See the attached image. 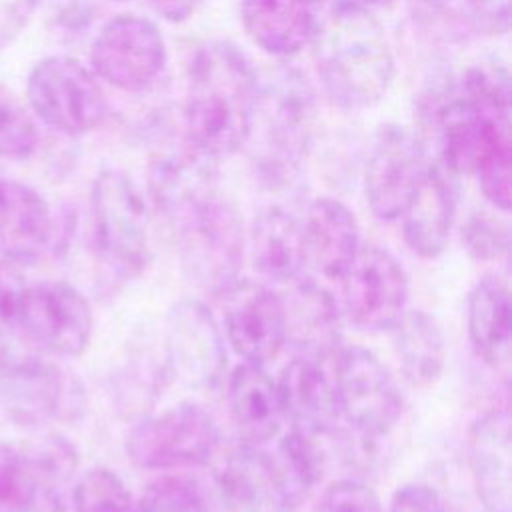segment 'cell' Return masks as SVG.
<instances>
[{
	"mask_svg": "<svg viewBox=\"0 0 512 512\" xmlns=\"http://www.w3.org/2000/svg\"><path fill=\"white\" fill-rule=\"evenodd\" d=\"M174 230L182 268L200 290L220 296L238 280L246 236L232 204L216 196Z\"/></svg>",
	"mask_w": 512,
	"mask_h": 512,
	"instance_id": "cell-7",
	"label": "cell"
},
{
	"mask_svg": "<svg viewBox=\"0 0 512 512\" xmlns=\"http://www.w3.org/2000/svg\"><path fill=\"white\" fill-rule=\"evenodd\" d=\"M36 6L38 0H0V50L22 34Z\"/></svg>",
	"mask_w": 512,
	"mask_h": 512,
	"instance_id": "cell-40",
	"label": "cell"
},
{
	"mask_svg": "<svg viewBox=\"0 0 512 512\" xmlns=\"http://www.w3.org/2000/svg\"><path fill=\"white\" fill-rule=\"evenodd\" d=\"M306 262L332 280H340L360 250V226L354 212L336 198L310 202L300 222Z\"/></svg>",
	"mask_w": 512,
	"mask_h": 512,
	"instance_id": "cell-25",
	"label": "cell"
},
{
	"mask_svg": "<svg viewBox=\"0 0 512 512\" xmlns=\"http://www.w3.org/2000/svg\"><path fill=\"white\" fill-rule=\"evenodd\" d=\"M220 298L224 332L234 352L258 366L274 360L286 344L282 298L252 280H236Z\"/></svg>",
	"mask_w": 512,
	"mask_h": 512,
	"instance_id": "cell-15",
	"label": "cell"
},
{
	"mask_svg": "<svg viewBox=\"0 0 512 512\" xmlns=\"http://www.w3.org/2000/svg\"><path fill=\"white\" fill-rule=\"evenodd\" d=\"M462 244L474 260L496 262L510 252V228L490 212H476L462 228Z\"/></svg>",
	"mask_w": 512,
	"mask_h": 512,
	"instance_id": "cell-36",
	"label": "cell"
},
{
	"mask_svg": "<svg viewBox=\"0 0 512 512\" xmlns=\"http://www.w3.org/2000/svg\"><path fill=\"white\" fill-rule=\"evenodd\" d=\"M26 106L34 118L64 136H82L108 116L96 74L66 54L40 58L26 78Z\"/></svg>",
	"mask_w": 512,
	"mask_h": 512,
	"instance_id": "cell-6",
	"label": "cell"
},
{
	"mask_svg": "<svg viewBox=\"0 0 512 512\" xmlns=\"http://www.w3.org/2000/svg\"><path fill=\"white\" fill-rule=\"evenodd\" d=\"M314 512H382L372 488L358 480H336L320 496Z\"/></svg>",
	"mask_w": 512,
	"mask_h": 512,
	"instance_id": "cell-37",
	"label": "cell"
},
{
	"mask_svg": "<svg viewBox=\"0 0 512 512\" xmlns=\"http://www.w3.org/2000/svg\"><path fill=\"white\" fill-rule=\"evenodd\" d=\"M356 2H360L362 6H366V8H382V6H388V4H392L394 0H356Z\"/></svg>",
	"mask_w": 512,
	"mask_h": 512,
	"instance_id": "cell-42",
	"label": "cell"
},
{
	"mask_svg": "<svg viewBox=\"0 0 512 512\" xmlns=\"http://www.w3.org/2000/svg\"><path fill=\"white\" fill-rule=\"evenodd\" d=\"M204 0H150L152 10L170 24L186 22Z\"/></svg>",
	"mask_w": 512,
	"mask_h": 512,
	"instance_id": "cell-41",
	"label": "cell"
},
{
	"mask_svg": "<svg viewBox=\"0 0 512 512\" xmlns=\"http://www.w3.org/2000/svg\"><path fill=\"white\" fill-rule=\"evenodd\" d=\"M428 166V146L418 132L396 122L382 124L364 174V194L374 216L380 220L400 218L418 192Z\"/></svg>",
	"mask_w": 512,
	"mask_h": 512,
	"instance_id": "cell-11",
	"label": "cell"
},
{
	"mask_svg": "<svg viewBox=\"0 0 512 512\" xmlns=\"http://www.w3.org/2000/svg\"><path fill=\"white\" fill-rule=\"evenodd\" d=\"M456 176L430 160L428 172L402 212V236L420 258H436L444 252L456 216Z\"/></svg>",
	"mask_w": 512,
	"mask_h": 512,
	"instance_id": "cell-20",
	"label": "cell"
},
{
	"mask_svg": "<svg viewBox=\"0 0 512 512\" xmlns=\"http://www.w3.org/2000/svg\"><path fill=\"white\" fill-rule=\"evenodd\" d=\"M168 50L156 22L140 14H118L94 36L90 70L106 84L140 92L164 70Z\"/></svg>",
	"mask_w": 512,
	"mask_h": 512,
	"instance_id": "cell-10",
	"label": "cell"
},
{
	"mask_svg": "<svg viewBox=\"0 0 512 512\" xmlns=\"http://www.w3.org/2000/svg\"><path fill=\"white\" fill-rule=\"evenodd\" d=\"M74 382L56 366L34 356H0V402L18 422L42 424L72 410Z\"/></svg>",
	"mask_w": 512,
	"mask_h": 512,
	"instance_id": "cell-17",
	"label": "cell"
},
{
	"mask_svg": "<svg viewBox=\"0 0 512 512\" xmlns=\"http://www.w3.org/2000/svg\"><path fill=\"white\" fill-rule=\"evenodd\" d=\"M148 198L156 214L178 228L216 198V160L186 142L156 154L148 166Z\"/></svg>",
	"mask_w": 512,
	"mask_h": 512,
	"instance_id": "cell-16",
	"label": "cell"
},
{
	"mask_svg": "<svg viewBox=\"0 0 512 512\" xmlns=\"http://www.w3.org/2000/svg\"><path fill=\"white\" fill-rule=\"evenodd\" d=\"M468 338L486 364L500 366L510 358L512 306L506 282L496 274H484L466 298Z\"/></svg>",
	"mask_w": 512,
	"mask_h": 512,
	"instance_id": "cell-26",
	"label": "cell"
},
{
	"mask_svg": "<svg viewBox=\"0 0 512 512\" xmlns=\"http://www.w3.org/2000/svg\"><path fill=\"white\" fill-rule=\"evenodd\" d=\"M314 118V92L300 72L278 70L262 86L258 82L246 144L254 142L256 170L268 184L294 176L308 152Z\"/></svg>",
	"mask_w": 512,
	"mask_h": 512,
	"instance_id": "cell-3",
	"label": "cell"
},
{
	"mask_svg": "<svg viewBox=\"0 0 512 512\" xmlns=\"http://www.w3.org/2000/svg\"><path fill=\"white\" fill-rule=\"evenodd\" d=\"M312 62L326 96L344 110L376 106L388 92L396 64L386 30L356 0L334 2L310 36Z\"/></svg>",
	"mask_w": 512,
	"mask_h": 512,
	"instance_id": "cell-1",
	"label": "cell"
},
{
	"mask_svg": "<svg viewBox=\"0 0 512 512\" xmlns=\"http://www.w3.org/2000/svg\"><path fill=\"white\" fill-rule=\"evenodd\" d=\"M88 206L100 262L118 278L138 276L150 262L148 212L138 186L122 170H102L92 182Z\"/></svg>",
	"mask_w": 512,
	"mask_h": 512,
	"instance_id": "cell-4",
	"label": "cell"
},
{
	"mask_svg": "<svg viewBox=\"0 0 512 512\" xmlns=\"http://www.w3.org/2000/svg\"><path fill=\"white\" fill-rule=\"evenodd\" d=\"M302 4H306V6H312V4H318V2H324V0H300Z\"/></svg>",
	"mask_w": 512,
	"mask_h": 512,
	"instance_id": "cell-43",
	"label": "cell"
},
{
	"mask_svg": "<svg viewBox=\"0 0 512 512\" xmlns=\"http://www.w3.org/2000/svg\"><path fill=\"white\" fill-rule=\"evenodd\" d=\"M212 478L226 512H286L270 454L254 444L240 442L216 456Z\"/></svg>",
	"mask_w": 512,
	"mask_h": 512,
	"instance_id": "cell-19",
	"label": "cell"
},
{
	"mask_svg": "<svg viewBox=\"0 0 512 512\" xmlns=\"http://www.w3.org/2000/svg\"><path fill=\"white\" fill-rule=\"evenodd\" d=\"M284 418L294 428L328 436L336 432L340 420L334 380L326 374L320 360L308 356L292 358L276 380Z\"/></svg>",
	"mask_w": 512,
	"mask_h": 512,
	"instance_id": "cell-22",
	"label": "cell"
},
{
	"mask_svg": "<svg viewBox=\"0 0 512 512\" xmlns=\"http://www.w3.org/2000/svg\"><path fill=\"white\" fill-rule=\"evenodd\" d=\"M134 512H208L202 486L184 474L162 476L146 486Z\"/></svg>",
	"mask_w": 512,
	"mask_h": 512,
	"instance_id": "cell-34",
	"label": "cell"
},
{
	"mask_svg": "<svg viewBox=\"0 0 512 512\" xmlns=\"http://www.w3.org/2000/svg\"><path fill=\"white\" fill-rule=\"evenodd\" d=\"M16 328L50 354L80 356L92 334L90 304L66 282L30 284L22 294Z\"/></svg>",
	"mask_w": 512,
	"mask_h": 512,
	"instance_id": "cell-13",
	"label": "cell"
},
{
	"mask_svg": "<svg viewBox=\"0 0 512 512\" xmlns=\"http://www.w3.org/2000/svg\"><path fill=\"white\" fill-rule=\"evenodd\" d=\"M468 458L478 498L486 512H510L512 444L506 410L488 412L474 422Z\"/></svg>",
	"mask_w": 512,
	"mask_h": 512,
	"instance_id": "cell-23",
	"label": "cell"
},
{
	"mask_svg": "<svg viewBox=\"0 0 512 512\" xmlns=\"http://www.w3.org/2000/svg\"><path fill=\"white\" fill-rule=\"evenodd\" d=\"M256 92V72L234 44L200 46L186 76L184 142L214 160L242 150L250 136Z\"/></svg>",
	"mask_w": 512,
	"mask_h": 512,
	"instance_id": "cell-2",
	"label": "cell"
},
{
	"mask_svg": "<svg viewBox=\"0 0 512 512\" xmlns=\"http://www.w3.org/2000/svg\"><path fill=\"white\" fill-rule=\"evenodd\" d=\"M240 22L258 48L288 58L310 42L316 18L300 0H240Z\"/></svg>",
	"mask_w": 512,
	"mask_h": 512,
	"instance_id": "cell-28",
	"label": "cell"
},
{
	"mask_svg": "<svg viewBox=\"0 0 512 512\" xmlns=\"http://www.w3.org/2000/svg\"><path fill=\"white\" fill-rule=\"evenodd\" d=\"M420 108L434 162L456 178L472 174L482 152L496 138L510 134V114L484 106L460 82L432 92Z\"/></svg>",
	"mask_w": 512,
	"mask_h": 512,
	"instance_id": "cell-5",
	"label": "cell"
},
{
	"mask_svg": "<svg viewBox=\"0 0 512 512\" xmlns=\"http://www.w3.org/2000/svg\"><path fill=\"white\" fill-rule=\"evenodd\" d=\"M248 252L260 276L274 282L294 280L306 264L300 222L278 206L260 210L248 230Z\"/></svg>",
	"mask_w": 512,
	"mask_h": 512,
	"instance_id": "cell-27",
	"label": "cell"
},
{
	"mask_svg": "<svg viewBox=\"0 0 512 512\" xmlns=\"http://www.w3.org/2000/svg\"><path fill=\"white\" fill-rule=\"evenodd\" d=\"M48 202L32 186L0 176V254L14 264L38 262L54 242Z\"/></svg>",
	"mask_w": 512,
	"mask_h": 512,
	"instance_id": "cell-18",
	"label": "cell"
},
{
	"mask_svg": "<svg viewBox=\"0 0 512 512\" xmlns=\"http://www.w3.org/2000/svg\"><path fill=\"white\" fill-rule=\"evenodd\" d=\"M340 282L346 316L358 328L372 332L392 330L406 312V272L380 246H360Z\"/></svg>",
	"mask_w": 512,
	"mask_h": 512,
	"instance_id": "cell-12",
	"label": "cell"
},
{
	"mask_svg": "<svg viewBox=\"0 0 512 512\" xmlns=\"http://www.w3.org/2000/svg\"><path fill=\"white\" fill-rule=\"evenodd\" d=\"M38 144L36 118L10 88L0 84V158L26 160Z\"/></svg>",
	"mask_w": 512,
	"mask_h": 512,
	"instance_id": "cell-32",
	"label": "cell"
},
{
	"mask_svg": "<svg viewBox=\"0 0 512 512\" xmlns=\"http://www.w3.org/2000/svg\"><path fill=\"white\" fill-rule=\"evenodd\" d=\"M74 512H134L132 494L108 468L86 470L72 488Z\"/></svg>",
	"mask_w": 512,
	"mask_h": 512,
	"instance_id": "cell-33",
	"label": "cell"
},
{
	"mask_svg": "<svg viewBox=\"0 0 512 512\" xmlns=\"http://www.w3.org/2000/svg\"><path fill=\"white\" fill-rule=\"evenodd\" d=\"M282 304L286 344H292L300 356L326 362L340 352L344 338L342 316L338 302L326 288L314 282H300Z\"/></svg>",
	"mask_w": 512,
	"mask_h": 512,
	"instance_id": "cell-21",
	"label": "cell"
},
{
	"mask_svg": "<svg viewBox=\"0 0 512 512\" xmlns=\"http://www.w3.org/2000/svg\"><path fill=\"white\" fill-rule=\"evenodd\" d=\"M40 504L42 490L30 452L0 442V512H32Z\"/></svg>",
	"mask_w": 512,
	"mask_h": 512,
	"instance_id": "cell-31",
	"label": "cell"
},
{
	"mask_svg": "<svg viewBox=\"0 0 512 512\" xmlns=\"http://www.w3.org/2000/svg\"><path fill=\"white\" fill-rule=\"evenodd\" d=\"M226 406L240 440L254 446L276 438L286 420L276 380L250 362L236 366L228 376Z\"/></svg>",
	"mask_w": 512,
	"mask_h": 512,
	"instance_id": "cell-24",
	"label": "cell"
},
{
	"mask_svg": "<svg viewBox=\"0 0 512 512\" xmlns=\"http://www.w3.org/2000/svg\"><path fill=\"white\" fill-rule=\"evenodd\" d=\"M126 452L142 470L202 466L218 452V428L204 408L182 402L136 424Z\"/></svg>",
	"mask_w": 512,
	"mask_h": 512,
	"instance_id": "cell-9",
	"label": "cell"
},
{
	"mask_svg": "<svg viewBox=\"0 0 512 512\" xmlns=\"http://www.w3.org/2000/svg\"><path fill=\"white\" fill-rule=\"evenodd\" d=\"M510 160L512 142L510 134L496 138L478 158L474 166V176L484 198L498 210H510Z\"/></svg>",
	"mask_w": 512,
	"mask_h": 512,
	"instance_id": "cell-35",
	"label": "cell"
},
{
	"mask_svg": "<svg viewBox=\"0 0 512 512\" xmlns=\"http://www.w3.org/2000/svg\"><path fill=\"white\" fill-rule=\"evenodd\" d=\"M226 370L224 336L198 300L174 304L166 318V372L192 388L216 386Z\"/></svg>",
	"mask_w": 512,
	"mask_h": 512,
	"instance_id": "cell-14",
	"label": "cell"
},
{
	"mask_svg": "<svg viewBox=\"0 0 512 512\" xmlns=\"http://www.w3.org/2000/svg\"><path fill=\"white\" fill-rule=\"evenodd\" d=\"M332 360L340 418L366 440L386 436L402 414V394L394 376L364 346H342Z\"/></svg>",
	"mask_w": 512,
	"mask_h": 512,
	"instance_id": "cell-8",
	"label": "cell"
},
{
	"mask_svg": "<svg viewBox=\"0 0 512 512\" xmlns=\"http://www.w3.org/2000/svg\"><path fill=\"white\" fill-rule=\"evenodd\" d=\"M392 332L404 380L414 388L432 386L440 378L446 360L440 322L426 310H406Z\"/></svg>",
	"mask_w": 512,
	"mask_h": 512,
	"instance_id": "cell-30",
	"label": "cell"
},
{
	"mask_svg": "<svg viewBox=\"0 0 512 512\" xmlns=\"http://www.w3.org/2000/svg\"><path fill=\"white\" fill-rule=\"evenodd\" d=\"M24 288L18 270L8 260L0 262V334L16 328Z\"/></svg>",
	"mask_w": 512,
	"mask_h": 512,
	"instance_id": "cell-38",
	"label": "cell"
},
{
	"mask_svg": "<svg viewBox=\"0 0 512 512\" xmlns=\"http://www.w3.org/2000/svg\"><path fill=\"white\" fill-rule=\"evenodd\" d=\"M330 436V434H328ZM324 436L300 428H290L270 454L274 478L286 512L296 510L322 482L328 456L322 446Z\"/></svg>",
	"mask_w": 512,
	"mask_h": 512,
	"instance_id": "cell-29",
	"label": "cell"
},
{
	"mask_svg": "<svg viewBox=\"0 0 512 512\" xmlns=\"http://www.w3.org/2000/svg\"><path fill=\"white\" fill-rule=\"evenodd\" d=\"M388 512H446L438 492L426 484L400 486L388 506Z\"/></svg>",
	"mask_w": 512,
	"mask_h": 512,
	"instance_id": "cell-39",
	"label": "cell"
},
{
	"mask_svg": "<svg viewBox=\"0 0 512 512\" xmlns=\"http://www.w3.org/2000/svg\"><path fill=\"white\" fill-rule=\"evenodd\" d=\"M112 2H126V0H112Z\"/></svg>",
	"mask_w": 512,
	"mask_h": 512,
	"instance_id": "cell-44",
	"label": "cell"
}]
</instances>
